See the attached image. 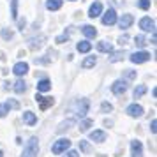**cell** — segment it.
<instances>
[{"label": "cell", "instance_id": "cell-1", "mask_svg": "<svg viewBox=\"0 0 157 157\" xmlns=\"http://www.w3.org/2000/svg\"><path fill=\"white\" fill-rule=\"evenodd\" d=\"M88 108H90V102L86 99H78L71 104V111L76 115L78 118H85L86 113H88Z\"/></svg>", "mask_w": 157, "mask_h": 157}, {"label": "cell", "instance_id": "cell-2", "mask_svg": "<svg viewBox=\"0 0 157 157\" xmlns=\"http://www.w3.org/2000/svg\"><path fill=\"white\" fill-rule=\"evenodd\" d=\"M39 140H37L36 136H32L29 141H27V145H25V148H23V155L21 157H37V154H39Z\"/></svg>", "mask_w": 157, "mask_h": 157}, {"label": "cell", "instance_id": "cell-3", "mask_svg": "<svg viewBox=\"0 0 157 157\" xmlns=\"http://www.w3.org/2000/svg\"><path fill=\"white\" fill-rule=\"evenodd\" d=\"M69 147H71V141H69L67 138H62V140L55 141V145L51 147V152H53L55 155H60V154H62V152H65Z\"/></svg>", "mask_w": 157, "mask_h": 157}, {"label": "cell", "instance_id": "cell-4", "mask_svg": "<svg viewBox=\"0 0 157 157\" xmlns=\"http://www.w3.org/2000/svg\"><path fill=\"white\" fill-rule=\"evenodd\" d=\"M148 60H150L148 51H134L131 55V62L132 64H143V62H148Z\"/></svg>", "mask_w": 157, "mask_h": 157}, {"label": "cell", "instance_id": "cell-5", "mask_svg": "<svg viewBox=\"0 0 157 157\" xmlns=\"http://www.w3.org/2000/svg\"><path fill=\"white\" fill-rule=\"evenodd\" d=\"M115 23H117V13H115V9H108L106 13L102 14V25L111 27Z\"/></svg>", "mask_w": 157, "mask_h": 157}, {"label": "cell", "instance_id": "cell-6", "mask_svg": "<svg viewBox=\"0 0 157 157\" xmlns=\"http://www.w3.org/2000/svg\"><path fill=\"white\" fill-rule=\"evenodd\" d=\"M111 92H113L115 95H124V94L127 92V83H125L124 79L115 81L113 85H111Z\"/></svg>", "mask_w": 157, "mask_h": 157}, {"label": "cell", "instance_id": "cell-7", "mask_svg": "<svg viewBox=\"0 0 157 157\" xmlns=\"http://www.w3.org/2000/svg\"><path fill=\"white\" fill-rule=\"evenodd\" d=\"M36 101L41 104V109H43V111L55 104V99H53V97H43V95H41V92L36 94Z\"/></svg>", "mask_w": 157, "mask_h": 157}, {"label": "cell", "instance_id": "cell-8", "mask_svg": "<svg viewBox=\"0 0 157 157\" xmlns=\"http://www.w3.org/2000/svg\"><path fill=\"white\" fill-rule=\"evenodd\" d=\"M140 29L145 30V32H155V21L150 18H143L140 21Z\"/></svg>", "mask_w": 157, "mask_h": 157}, {"label": "cell", "instance_id": "cell-9", "mask_svg": "<svg viewBox=\"0 0 157 157\" xmlns=\"http://www.w3.org/2000/svg\"><path fill=\"white\" fill-rule=\"evenodd\" d=\"M131 154L132 157H143V147H141V141H131Z\"/></svg>", "mask_w": 157, "mask_h": 157}, {"label": "cell", "instance_id": "cell-10", "mask_svg": "<svg viewBox=\"0 0 157 157\" xmlns=\"http://www.w3.org/2000/svg\"><path fill=\"white\" fill-rule=\"evenodd\" d=\"M13 72H14L16 76H25V74L29 72V64H27V62H18V64L13 67Z\"/></svg>", "mask_w": 157, "mask_h": 157}, {"label": "cell", "instance_id": "cell-11", "mask_svg": "<svg viewBox=\"0 0 157 157\" xmlns=\"http://www.w3.org/2000/svg\"><path fill=\"white\" fill-rule=\"evenodd\" d=\"M11 108H18V102H16V101H7V102L0 104V118H4V117L9 113Z\"/></svg>", "mask_w": 157, "mask_h": 157}, {"label": "cell", "instance_id": "cell-12", "mask_svg": "<svg viewBox=\"0 0 157 157\" xmlns=\"http://www.w3.org/2000/svg\"><path fill=\"white\" fill-rule=\"evenodd\" d=\"M101 13H102V4H101V2L92 4L90 9H88V16H90V18H97V16H101Z\"/></svg>", "mask_w": 157, "mask_h": 157}, {"label": "cell", "instance_id": "cell-13", "mask_svg": "<svg viewBox=\"0 0 157 157\" xmlns=\"http://www.w3.org/2000/svg\"><path fill=\"white\" fill-rule=\"evenodd\" d=\"M44 41H46V37L44 36H39V37H32V39H30L29 41V46H30V50H39V48H41V46H43V43Z\"/></svg>", "mask_w": 157, "mask_h": 157}, {"label": "cell", "instance_id": "cell-14", "mask_svg": "<svg viewBox=\"0 0 157 157\" xmlns=\"http://www.w3.org/2000/svg\"><path fill=\"white\" fill-rule=\"evenodd\" d=\"M132 21H134V18H132V14H124L120 18V21H118V25H120V29H129L131 25H132Z\"/></svg>", "mask_w": 157, "mask_h": 157}, {"label": "cell", "instance_id": "cell-15", "mask_svg": "<svg viewBox=\"0 0 157 157\" xmlns=\"http://www.w3.org/2000/svg\"><path fill=\"white\" fill-rule=\"evenodd\" d=\"M127 115H131V117H141L143 115V108L140 106V104H131V106L127 108Z\"/></svg>", "mask_w": 157, "mask_h": 157}, {"label": "cell", "instance_id": "cell-16", "mask_svg": "<svg viewBox=\"0 0 157 157\" xmlns=\"http://www.w3.org/2000/svg\"><path fill=\"white\" fill-rule=\"evenodd\" d=\"M23 122H25L27 125H36L37 124L36 113H32V111H25V113H23Z\"/></svg>", "mask_w": 157, "mask_h": 157}, {"label": "cell", "instance_id": "cell-17", "mask_svg": "<svg viewBox=\"0 0 157 157\" xmlns=\"http://www.w3.org/2000/svg\"><path fill=\"white\" fill-rule=\"evenodd\" d=\"M90 140L92 141H97V143H102L106 140V132L104 131H92L90 132Z\"/></svg>", "mask_w": 157, "mask_h": 157}, {"label": "cell", "instance_id": "cell-18", "mask_svg": "<svg viewBox=\"0 0 157 157\" xmlns=\"http://www.w3.org/2000/svg\"><path fill=\"white\" fill-rule=\"evenodd\" d=\"M81 32H83V34H85L88 39H94V37H97V30L94 29L92 25H83V27H81Z\"/></svg>", "mask_w": 157, "mask_h": 157}, {"label": "cell", "instance_id": "cell-19", "mask_svg": "<svg viewBox=\"0 0 157 157\" xmlns=\"http://www.w3.org/2000/svg\"><path fill=\"white\" fill-rule=\"evenodd\" d=\"M62 4H64V0H48L46 2V9L48 11H58L62 7Z\"/></svg>", "mask_w": 157, "mask_h": 157}, {"label": "cell", "instance_id": "cell-20", "mask_svg": "<svg viewBox=\"0 0 157 157\" xmlns=\"http://www.w3.org/2000/svg\"><path fill=\"white\" fill-rule=\"evenodd\" d=\"M48 90H51V81L50 79H41L37 83V92H48Z\"/></svg>", "mask_w": 157, "mask_h": 157}, {"label": "cell", "instance_id": "cell-21", "mask_svg": "<svg viewBox=\"0 0 157 157\" xmlns=\"http://www.w3.org/2000/svg\"><path fill=\"white\" fill-rule=\"evenodd\" d=\"M76 50H78L79 53H88V51L92 50V44L88 43V41H81V43L76 44Z\"/></svg>", "mask_w": 157, "mask_h": 157}, {"label": "cell", "instance_id": "cell-22", "mask_svg": "<svg viewBox=\"0 0 157 157\" xmlns=\"http://www.w3.org/2000/svg\"><path fill=\"white\" fill-rule=\"evenodd\" d=\"M97 50L102 51V53H111L113 48H111V44L106 43V41H99V43H97Z\"/></svg>", "mask_w": 157, "mask_h": 157}, {"label": "cell", "instance_id": "cell-23", "mask_svg": "<svg viewBox=\"0 0 157 157\" xmlns=\"http://www.w3.org/2000/svg\"><path fill=\"white\" fill-rule=\"evenodd\" d=\"M13 88H14V92H16V94H23L25 90H27V83H25L23 79H18V81L14 83V86H13Z\"/></svg>", "mask_w": 157, "mask_h": 157}, {"label": "cell", "instance_id": "cell-24", "mask_svg": "<svg viewBox=\"0 0 157 157\" xmlns=\"http://www.w3.org/2000/svg\"><path fill=\"white\" fill-rule=\"evenodd\" d=\"M145 94H147V86H145V85L136 86V88H134V99H140V97L145 95Z\"/></svg>", "mask_w": 157, "mask_h": 157}, {"label": "cell", "instance_id": "cell-25", "mask_svg": "<svg viewBox=\"0 0 157 157\" xmlns=\"http://www.w3.org/2000/svg\"><path fill=\"white\" fill-rule=\"evenodd\" d=\"M97 64V60H95V57H88L83 60V69H90V67H94V65Z\"/></svg>", "mask_w": 157, "mask_h": 157}, {"label": "cell", "instance_id": "cell-26", "mask_svg": "<svg viewBox=\"0 0 157 157\" xmlns=\"http://www.w3.org/2000/svg\"><path fill=\"white\" fill-rule=\"evenodd\" d=\"M72 125H74V120H65V122H62L60 125H58V132H62V131H65V129H71Z\"/></svg>", "mask_w": 157, "mask_h": 157}, {"label": "cell", "instance_id": "cell-27", "mask_svg": "<svg viewBox=\"0 0 157 157\" xmlns=\"http://www.w3.org/2000/svg\"><path fill=\"white\" fill-rule=\"evenodd\" d=\"M11 16L13 20L18 18V0H11Z\"/></svg>", "mask_w": 157, "mask_h": 157}, {"label": "cell", "instance_id": "cell-28", "mask_svg": "<svg viewBox=\"0 0 157 157\" xmlns=\"http://www.w3.org/2000/svg\"><path fill=\"white\" fill-rule=\"evenodd\" d=\"M134 43L138 48H145V44H147V41H145V37L143 36H136L134 37Z\"/></svg>", "mask_w": 157, "mask_h": 157}, {"label": "cell", "instance_id": "cell-29", "mask_svg": "<svg viewBox=\"0 0 157 157\" xmlns=\"http://www.w3.org/2000/svg\"><path fill=\"white\" fill-rule=\"evenodd\" d=\"M138 7L143 9V11H147L150 7V0H138Z\"/></svg>", "mask_w": 157, "mask_h": 157}, {"label": "cell", "instance_id": "cell-30", "mask_svg": "<svg viewBox=\"0 0 157 157\" xmlns=\"http://www.w3.org/2000/svg\"><path fill=\"white\" fill-rule=\"evenodd\" d=\"M122 58H124V51H117V53L111 55L109 60H111V62H118V60H122Z\"/></svg>", "mask_w": 157, "mask_h": 157}, {"label": "cell", "instance_id": "cell-31", "mask_svg": "<svg viewBox=\"0 0 157 157\" xmlns=\"http://www.w3.org/2000/svg\"><path fill=\"white\" fill-rule=\"evenodd\" d=\"M79 148L83 150L85 154H88V152H90V145H88V143H86L85 140H81V141H79Z\"/></svg>", "mask_w": 157, "mask_h": 157}, {"label": "cell", "instance_id": "cell-32", "mask_svg": "<svg viewBox=\"0 0 157 157\" xmlns=\"http://www.w3.org/2000/svg\"><path fill=\"white\" fill-rule=\"evenodd\" d=\"M101 109H102V113H109V111L113 109V106H111L109 102H102V104H101Z\"/></svg>", "mask_w": 157, "mask_h": 157}, {"label": "cell", "instance_id": "cell-33", "mask_svg": "<svg viewBox=\"0 0 157 157\" xmlns=\"http://www.w3.org/2000/svg\"><path fill=\"white\" fill-rule=\"evenodd\" d=\"M92 124H94V120H83V122H81V125H79V127H81V131H86V129L90 127Z\"/></svg>", "mask_w": 157, "mask_h": 157}, {"label": "cell", "instance_id": "cell-34", "mask_svg": "<svg viewBox=\"0 0 157 157\" xmlns=\"http://www.w3.org/2000/svg\"><path fill=\"white\" fill-rule=\"evenodd\" d=\"M67 39H69V32H67V34H62V36H58V37H57V43L62 44L64 41H67Z\"/></svg>", "mask_w": 157, "mask_h": 157}, {"label": "cell", "instance_id": "cell-35", "mask_svg": "<svg viewBox=\"0 0 157 157\" xmlns=\"http://www.w3.org/2000/svg\"><path fill=\"white\" fill-rule=\"evenodd\" d=\"M2 37H4V39H11V37H13V32L7 30V29H4L2 30Z\"/></svg>", "mask_w": 157, "mask_h": 157}, {"label": "cell", "instance_id": "cell-36", "mask_svg": "<svg viewBox=\"0 0 157 157\" xmlns=\"http://www.w3.org/2000/svg\"><path fill=\"white\" fill-rule=\"evenodd\" d=\"M64 157H79V154L76 152V150H69V152H67Z\"/></svg>", "mask_w": 157, "mask_h": 157}, {"label": "cell", "instance_id": "cell-37", "mask_svg": "<svg viewBox=\"0 0 157 157\" xmlns=\"http://www.w3.org/2000/svg\"><path fill=\"white\" fill-rule=\"evenodd\" d=\"M125 76H127L129 79H134L136 78V72L134 71H127V72H125Z\"/></svg>", "mask_w": 157, "mask_h": 157}, {"label": "cell", "instance_id": "cell-38", "mask_svg": "<svg viewBox=\"0 0 157 157\" xmlns=\"http://www.w3.org/2000/svg\"><path fill=\"white\" fill-rule=\"evenodd\" d=\"M127 41H129V36H122L120 39H118V43H120V44H125Z\"/></svg>", "mask_w": 157, "mask_h": 157}, {"label": "cell", "instance_id": "cell-39", "mask_svg": "<svg viewBox=\"0 0 157 157\" xmlns=\"http://www.w3.org/2000/svg\"><path fill=\"white\" fill-rule=\"evenodd\" d=\"M150 129H152V132H154V134L157 132V122L155 120H152V127H150Z\"/></svg>", "mask_w": 157, "mask_h": 157}, {"label": "cell", "instance_id": "cell-40", "mask_svg": "<svg viewBox=\"0 0 157 157\" xmlns=\"http://www.w3.org/2000/svg\"><path fill=\"white\" fill-rule=\"evenodd\" d=\"M0 157H4V152H2V150H0Z\"/></svg>", "mask_w": 157, "mask_h": 157}]
</instances>
